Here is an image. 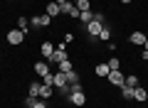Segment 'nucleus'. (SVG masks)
I'll list each match as a JSON object with an SVG mask.
<instances>
[{"label":"nucleus","mask_w":148,"mask_h":108,"mask_svg":"<svg viewBox=\"0 0 148 108\" xmlns=\"http://www.w3.org/2000/svg\"><path fill=\"white\" fill-rule=\"evenodd\" d=\"M69 101H72L74 106H84V103H86V96H84V91H82V84H74V86H72Z\"/></svg>","instance_id":"obj_1"},{"label":"nucleus","mask_w":148,"mask_h":108,"mask_svg":"<svg viewBox=\"0 0 148 108\" xmlns=\"http://www.w3.org/2000/svg\"><path fill=\"white\" fill-rule=\"evenodd\" d=\"M109 84L111 86H116V88H121L123 84H126V74H121V69H116V71H109Z\"/></svg>","instance_id":"obj_2"},{"label":"nucleus","mask_w":148,"mask_h":108,"mask_svg":"<svg viewBox=\"0 0 148 108\" xmlns=\"http://www.w3.org/2000/svg\"><path fill=\"white\" fill-rule=\"evenodd\" d=\"M49 22H52V17L45 12V15H32L30 17V25L32 27H49Z\"/></svg>","instance_id":"obj_3"},{"label":"nucleus","mask_w":148,"mask_h":108,"mask_svg":"<svg viewBox=\"0 0 148 108\" xmlns=\"http://www.w3.org/2000/svg\"><path fill=\"white\" fill-rule=\"evenodd\" d=\"M25 35L27 32H22V30H10L8 32V44H22L25 42Z\"/></svg>","instance_id":"obj_4"},{"label":"nucleus","mask_w":148,"mask_h":108,"mask_svg":"<svg viewBox=\"0 0 148 108\" xmlns=\"http://www.w3.org/2000/svg\"><path fill=\"white\" fill-rule=\"evenodd\" d=\"M101 27H104V25H101V22H96V20H91L89 22V25H86L84 27V30H86V35H91V39H99V32H101Z\"/></svg>","instance_id":"obj_5"},{"label":"nucleus","mask_w":148,"mask_h":108,"mask_svg":"<svg viewBox=\"0 0 148 108\" xmlns=\"http://www.w3.org/2000/svg\"><path fill=\"white\" fill-rule=\"evenodd\" d=\"M62 15H72V17H79L82 12H79V7H77V3H72V0H67L62 5Z\"/></svg>","instance_id":"obj_6"},{"label":"nucleus","mask_w":148,"mask_h":108,"mask_svg":"<svg viewBox=\"0 0 148 108\" xmlns=\"http://www.w3.org/2000/svg\"><path fill=\"white\" fill-rule=\"evenodd\" d=\"M40 52H42L45 62H49V59H52V54H54V44H52V42H42V44H40Z\"/></svg>","instance_id":"obj_7"},{"label":"nucleus","mask_w":148,"mask_h":108,"mask_svg":"<svg viewBox=\"0 0 148 108\" xmlns=\"http://www.w3.org/2000/svg\"><path fill=\"white\" fill-rule=\"evenodd\" d=\"M133 101H138V103H146V101H148V91L141 86V84L133 88Z\"/></svg>","instance_id":"obj_8"},{"label":"nucleus","mask_w":148,"mask_h":108,"mask_svg":"<svg viewBox=\"0 0 148 108\" xmlns=\"http://www.w3.org/2000/svg\"><path fill=\"white\" fill-rule=\"evenodd\" d=\"M64 59H69V57H67V52H64V44H62L59 49H54V54H52V59H49V62H52V64H59V62H64Z\"/></svg>","instance_id":"obj_9"},{"label":"nucleus","mask_w":148,"mask_h":108,"mask_svg":"<svg viewBox=\"0 0 148 108\" xmlns=\"http://www.w3.org/2000/svg\"><path fill=\"white\" fill-rule=\"evenodd\" d=\"M146 37H148V35H143V32H133V35H128V42H131V44H136V47H143Z\"/></svg>","instance_id":"obj_10"},{"label":"nucleus","mask_w":148,"mask_h":108,"mask_svg":"<svg viewBox=\"0 0 148 108\" xmlns=\"http://www.w3.org/2000/svg\"><path fill=\"white\" fill-rule=\"evenodd\" d=\"M45 10H47V15H49V17L62 15V5H59V3H47V7H45Z\"/></svg>","instance_id":"obj_11"},{"label":"nucleus","mask_w":148,"mask_h":108,"mask_svg":"<svg viewBox=\"0 0 148 108\" xmlns=\"http://www.w3.org/2000/svg\"><path fill=\"white\" fill-rule=\"evenodd\" d=\"M35 74L37 76H47L49 74V64L47 62H35Z\"/></svg>","instance_id":"obj_12"},{"label":"nucleus","mask_w":148,"mask_h":108,"mask_svg":"<svg viewBox=\"0 0 148 108\" xmlns=\"http://www.w3.org/2000/svg\"><path fill=\"white\" fill-rule=\"evenodd\" d=\"M109 71H111V69H109V64H106V62H101V64H96V69H94V74H96V76H109Z\"/></svg>","instance_id":"obj_13"},{"label":"nucleus","mask_w":148,"mask_h":108,"mask_svg":"<svg viewBox=\"0 0 148 108\" xmlns=\"http://www.w3.org/2000/svg\"><path fill=\"white\" fill-rule=\"evenodd\" d=\"M91 20H94V10H84V12H82V15H79V22H82V25H89V22Z\"/></svg>","instance_id":"obj_14"},{"label":"nucleus","mask_w":148,"mask_h":108,"mask_svg":"<svg viewBox=\"0 0 148 108\" xmlns=\"http://www.w3.org/2000/svg\"><path fill=\"white\" fill-rule=\"evenodd\" d=\"M72 69H74V64L69 62V59H64V62H59V64H57V71H62V74H69Z\"/></svg>","instance_id":"obj_15"},{"label":"nucleus","mask_w":148,"mask_h":108,"mask_svg":"<svg viewBox=\"0 0 148 108\" xmlns=\"http://www.w3.org/2000/svg\"><path fill=\"white\" fill-rule=\"evenodd\" d=\"M54 96V86H45L42 84V91H40V98L42 101H47V98H52Z\"/></svg>","instance_id":"obj_16"},{"label":"nucleus","mask_w":148,"mask_h":108,"mask_svg":"<svg viewBox=\"0 0 148 108\" xmlns=\"http://www.w3.org/2000/svg\"><path fill=\"white\" fill-rule=\"evenodd\" d=\"M40 91H42V84H40V81H32L30 84V96L40 98Z\"/></svg>","instance_id":"obj_17"},{"label":"nucleus","mask_w":148,"mask_h":108,"mask_svg":"<svg viewBox=\"0 0 148 108\" xmlns=\"http://www.w3.org/2000/svg\"><path fill=\"white\" fill-rule=\"evenodd\" d=\"M111 35H114V32H111V27H109V25H104V27H101V32H99V39L109 42V39H111Z\"/></svg>","instance_id":"obj_18"},{"label":"nucleus","mask_w":148,"mask_h":108,"mask_svg":"<svg viewBox=\"0 0 148 108\" xmlns=\"http://www.w3.org/2000/svg\"><path fill=\"white\" fill-rule=\"evenodd\" d=\"M27 27H30V20H27L25 15H20V17H17V30H22V32H27Z\"/></svg>","instance_id":"obj_19"},{"label":"nucleus","mask_w":148,"mask_h":108,"mask_svg":"<svg viewBox=\"0 0 148 108\" xmlns=\"http://www.w3.org/2000/svg\"><path fill=\"white\" fill-rule=\"evenodd\" d=\"M123 86L136 88V86H138V76H136V74H126V84H123Z\"/></svg>","instance_id":"obj_20"},{"label":"nucleus","mask_w":148,"mask_h":108,"mask_svg":"<svg viewBox=\"0 0 148 108\" xmlns=\"http://www.w3.org/2000/svg\"><path fill=\"white\" fill-rule=\"evenodd\" d=\"M67 81H69V86H74V84H82V81H79V74L74 71V69L67 74Z\"/></svg>","instance_id":"obj_21"},{"label":"nucleus","mask_w":148,"mask_h":108,"mask_svg":"<svg viewBox=\"0 0 148 108\" xmlns=\"http://www.w3.org/2000/svg\"><path fill=\"white\" fill-rule=\"evenodd\" d=\"M121 96L126 98V101H131V98H133V88L131 86H121Z\"/></svg>","instance_id":"obj_22"},{"label":"nucleus","mask_w":148,"mask_h":108,"mask_svg":"<svg viewBox=\"0 0 148 108\" xmlns=\"http://www.w3.org/2000/svg\"><path fill=\"white\" fill-rule=\"evenodd\" d=\"M77 7H79V12L91 10V3H89V0H77Z\"/></svg>","instance_id":"obj_23"},{"label":"nucleus","mask_w":148,"mask_h":108,"mask_svg":"<svg viewBox=\"0 0 148 108\" xmlns=\"http://www.w3.org/2000/svg\"><path fill=\"white\" fill-rule=\"evenodd\" d=\"M106 64H109V69H111V71H116V69H121V62H119L116 57H111V59H109Z\"/></svg>","instance_id":"obj_24"},{"label":"nucleus","mask_w":148,"mask_h":108,"mask_svg":"<svg viewBox=\"0 0 148 108\" xmlns=\"http://www.w3.org/2000/svg\"><path fill=\"white\" fill-rule=\"evenodd\" d=\"M42 84H45V86H54V74H47V76H42Z\"/></svg>","instance_id":"obj_25"},{"label":"nucleus","mask_w":148,"mask_h":108,"mask_svg":"<svg viewBox=\"0 0 148 108\" xmlns=\"http://www.w3.org/2000/svg\"><path fill=\"white\" fill-rule=\"evenodd\" d=\"M94 20L101 22V25H106V15H104V12H94Z\"/></svg>","instance_id":"obj_26"},{"label":"nucleus","mask_w":148,"mask_h":108,"mask_svg":"<svg viewBox=\"0 0 148 108\" xmlns=\"http://www.w3.org/2000/svg\"><path fill=\"white\" fill-rule=\"evenodd\" d=\"M35 101H37L35 96H27V98H25V106H27V108H32V106H35Z\"/></svg>","instance_id":"obj_27"},{"label":"nucleus","mask_w":148,"mask_h":108,"mask_svg":"<svg viewBox=\"0 0 148 108\" xmlns=\"http://www.w3.org/2000/svg\"><path fill=\"white\" fill-rule=\"evenodd\" d=\"M32 108H47V103H45V101H40V98H37V101H35V106H32Z\"/></svg>","instance_id":"obj_28"},{"label":"nucleus","mask_w":148,"mask_h":108,"mask_svg":"<svg viewBox=\"0 0 148 108\" xmlns=\"http://www.w3.org/2000/svg\"><path fill=\"white\" fill-rule=\"evenodd\" d=\"M143 52H148V37H146V42H143Z\"/></svg>","instance_id":"obj_29"},{"label":"nucleus","mask_w":148,"mask_h":108,"mask_svg":"<svg viewBox=\"0 0 148 108\" xmlns=\"http://www.w3.org/2000/svg\"><path fill=\"white\" fill-rule=\"evenodd\" d=\"M54 3H59V5H64V3H67V0H54Z\"/></svg>","instance_id":"obj_30"},{"label":"nucleus","mask_w":148,"mask_h":108,"mask_svg":"<svg viewBox=\"0 0 148 108\" xmlns=\"http://www.w3.org/2000/svg\"><path fill=\"white\" fill-rule=\"evenodd\" d=\"M121 3H123V5H128V3H131V0H121Z\"/></svg>","instance_id":"obj_31"},{"label":"nucleus","mask_w":148,"mask_h":108,"mask_svg":"<svg viewBox=\"0 0 148 108\" xmlns=\"http://www.w3.org/2000/svg\"><path fill=\"white\" fill-rule=\"evenodd\" d=\"M146 106H148V101H146Z\"/></svg>","instance_id":"obj_32"},{"label":"nucleus","mask_w":148,"mask_h":108,"mask_svg":"<svg viewBox=\"0 0 148 108\" xmlns=\"http://www.w3.org/2000/svg\"><path fill=\"white\" fill-rule=\"evenodd\" d=\"M146 108H148V106H146Z\"/></svg>","instance_id":"obj_33"}]
</instances>
